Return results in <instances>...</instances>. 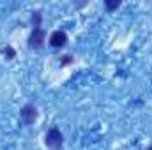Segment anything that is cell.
<instances>
[{
	"instance_id": "1",
	"label": "cell",
	"mask_w": 152,
	"mask_h": 150,
	"mask_svg": "<svg viewBox=\"0 0 152 150\" xmlns=\"http://www.w3.org/2000/svg\"><path fill=\"white\" fill-rule=\"evenodd\" d=\"M46 147L51 150H60L64 147V136L58 131V127H51L46 133Z\"/></svg>"
},
{
	"instance_id": "2",
	"label": "cell",
	"mask_w": 152,
	"mask_h": 150,
	"mask_svg": "<svg viewBox=\"0 0 152 150\" xmlns=\"http://www.w3.org/2000/svg\"><path fill=\"white\" fill-rule=\"evenodd\" d=\"M42 44H44V30L41 27H34V30L28 37V46L34 50H39V48H42Z\"/></svg>"
},
{
	"instance_id": "3",
	"label": "cell",
	"mask_w": 152,
	"mask_h": 150,
	"mask_svg": "<svg viewBox=\"0 0 152 150\" xmlns=\"http://www.w3.org/2000/svg\"><path fill=\"white\" fill-rule=\"evenodd\" d=\"M21 118H23V122H25L27 125L34 124V122L37 120V108H36L34 104L23 106V110H21Z\"/></svg>"
},
{
	"instance_id": "4",
	"label": "cell",
	"mask_w": 152,
	"mask_h": 150,
	"mask_svg": "<svg viewBox=\"0 0 152 150\" xmlns=\"http://www.w3.org/2000/svg\"><path fill=\"white\" fill-rule=\"evenodd\" d=\"M66 42H67V36H66V32H62V30H55V32L50 36V44H51L53 48H62V46H66Z\"/></svg>"
},
{
	"instance_id": "5",
	"label": "cell",
	"mask_w": 152,
	"mask_h": 150,
	"mask_svg": "<svg viewBox=\"0 0 152 150\" xmlns=\"http://www.w3.org/2000/svg\"><path fill=\"white\" fill-rule=\"evenodd\" d=\"M104 5H106V9H108V11H113V9H117V7L120 5V0H106V2H104Z\"/></svg>"
},
{
	"instance_id": "6",
	"label": "cell",
	"mask_w": 152,
	"mask_h": 150,
	"mask_svg": "<svg viewBox=\"0 0 152 150\" xmlns=\"http://www.w3.org/2000/svg\"><path fill=\"white\" fill-rule=\"evenodd\" d=\"M32 23H34V27H39V23H41V12H34V16H32Z\"/></svg>"
},
{
	"instance_id": "7",
	"label": "cell",
	"mask_w": 152,
	"mask_h": 150,
	"mask_svg": "<svg viewBox=\"0 0 152 150\" xmlns=\"http://www.w3.org/2000/svg\"><path fill=\"white\" fill-rule=\"evenodd\" d=\"M71 62H73V57H71V55H66V57L60 60V66H67V64H71Z\"/></svg>"
},
{
	"instance_id": "8",
	"label": "cell",
	"mask_w": 152,
	"mask_h": 150,
	"mask_svg": "<svg viewBox=\"0 0 152 150\" xmlns=\"http://www.w3.org/2000/svg\"><path fill=\"white\" fill-rule=\"evenodd\" d=\"M5 53H7V55H9V57H7V58H12V57H14V51H12V50H11V48H5Z\"/></svg>"
},
{
	"instance_id": "9",
	"label": "cell",
	"mask_w": 152,
	"mask_h": 150,
	"mask_svg": "<svg viewBox=\"0 0 152 150\" xmlns=\"http://www.w3.org/2000/svg\"><path fill=\"white\" fill-rule=\"evenodd\" d=\"M149 150H152V147H151V149H149Z\"/></svg>"
}]
</instances>
